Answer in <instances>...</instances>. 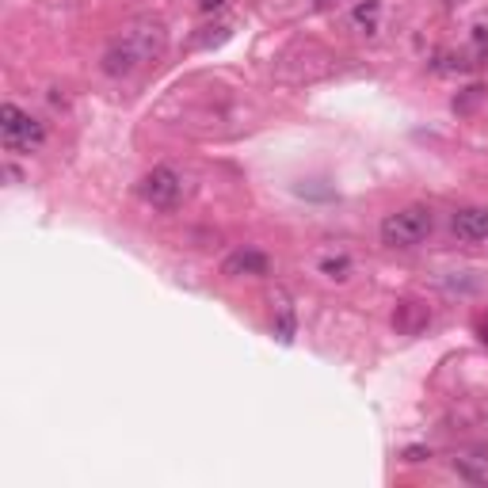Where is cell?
I'll return each instance as SVG.
<instances>
[{
  "label": "cell",
  "instance_id": "obj_6",
  "mask_svg": "<svg viewBox=\"0 0 488 488\" xmlns=\"http://www.w3.org/2000/svg\"><path fill=\"white\" fill-rule=\"evenodd\" d=\"M454 233L462 237L466 244L488 240V210L484 206H466L454 214Z\"/></svg>",
  "mask_w": 488,
  "mask_h": 488
},
{
  "label": "cell",
  "instance_id": "obj_1",
  "mask_svg": "<svg viewBox=\"0 0 488 488\" xmlns=\"http://www.w3.org/2000/svg\"><path fill=\"white\" fill-rule=\"evenodd\" d=\"M168 46V31L161 20H138L119 35L114 46H107L104 54V73L107 77H130L134 69H141L146 62H156Z\"/></svg>",
  "mask_w": 488,
  "mask_h": 488
},
{
  "label": "cell",
  "instance_id": "obj_9",
  "mask_svg": "<svg viewBox=\"0 0 488 488\" xmlns=\"http://www.w3.org/2000/svg\"><path fill=\"white\" fill-rule=\"evenodd\" d=\"M378 12H382V0H363V4L355 8V23L363 27L366 35L378 31Z\"/></svg>",
  "mask_w": 488,
  "mask_h": 488
},
{
  "label": "cell",
  "instance_id": "obj_2",
  "mask_svg": "<svg viewBox=\"0 0 488 488\" xmlns=\"http://www.w3.org/2000/svg\"><path fill=\"white\" fill-rule=\"evenodd\" d=\"M432 229H435L432 210L427 206H405V210H397L382 222V240L390 244V248H412V244L432 237Z\"/></svg>",
  "mask_w": 488,
  "mask_h": 488
},
{
  "label": "cell",
  "instance_id": "obj_4",
  "mask_svg": "<svg viewBox=\"0 0 488 488\" xmlns=\"http://www.w3.org/2000/svg\"><path fill=\"white\" fill-rule=\"evenodd\" d=\"M138 195L146 198L149 206H156V210H176L180 195H183V183H180V176L172 168H153V172L141 176Z\"/></svg>",
  "mask_w": 488,
  "mask_h": 488
},
{
  "label": "cell",
  "instance_id": "obj_8",
  "mask_svg": "<svg viewBox=\"0 0 488 488\" xmlns=\"http://www.w3.org/2000/svg\"><path fill=\"white\" fill-rule=\"evenodd\" d=\"M275 301H279V306H275V313H279V317H275V336H279L282 343H290V340H294V309H290V298H286L282 290H275Z\"/></svg>",
  "mask_w": 488,
  "mask_h": 488
},
{
  "label": "cell",
  "instance_id": "obj_14",
  "mask_svg": "<svg viewBox=\"0 0 488 488\" xmlns=\"http://www.w3.org/2000/svg\"><path fill=\"white\" fill-rule=\"evenodd\" d=\"M317 4H321V8H324V4H332V0H317Z\"/></svg>",
  "mask_w": 488,
  "mask_h": 488
},
{
  "label": "cell",
  "instance_id": "obj_11",
  "mask_svg": "<svg viewBox=\"0 0 488 488\" xmlns=\"http://www.w3.org/2000/svg\"><path fill=\"white\" fill-rule=\"evenodd\" d=\"M473 46H477L481 54L488 50V27H473Z\"/></svg>",
  "mask_w": 488,
  "mask_h": 488
},
{
  "label": "cell",
  "instance_id": "obj_10",
  "mask_svg": "<svg viewBox=\"0 0 488 488\" xmlns=\"http://www.w3.org/2000/svg\"><path fill=\"white\" fill-rule=\"evenodd\" d=\"M321 271H324V275H332V279H343V275H348V256H336V260H324V264H321Z\"/></svg>",
  "mask_w": 488,
  "mask_h": 488
},
{
  "label": "cell",
  "instance_id": "obj_7",
  "mask_svg": "<svg viewBox=\"0 0 488 488\" xmlns=\"http://www.w3.org/2000/svg\"><path fill=\"white\" fill-rule=\"evenodd\" d=\"M225 275H267V271H271V260H267V256L264 252H256V248H244V252H237V256H229V260H225Z\"/></svg>",
  "mask_w": 488,
  "mask_h": 488
},
{
  "label": "cell",
  "instance_id": "obj_13",
  "mask_svg": "<svg viewBox=\"0 0 488 488\" xmlns=\"http://www.w3.org/2000/svg\"><path fill=\"white\" fill-rule=\"evenodd\" d=\"M225 4V0H198V8H203V12H218Z\"/></svg>",
  "mask_w": 488,
  "mask_h": 488
},
{
  "label": "cell",
  "instance_id": "obj_12",
  "mask_svg": "<svg viewBox=\"0 0 488 488\" xmlns=\"http://www.w3.org/2000/svg\"><path fill=\"white\" fill-rule=\"evenodd\" d=\"M424 458H432L424 447H408V450H405V462H424Z\"/></svg>",
  "mask_w": 488,
  "mask_h": 488
},
{
  "label": "cell",
  "instance_id": "obj_3",
  "mask_svg": "<svg viewBox=\"0 0 488 488\" xmlns=\"http://www.w3.org/2000/svg\"><path fill=\"white\" fill-rule=\"evenodd\" d=\"M0 141H4V149H12V153H31L46 141V130L16 104H4L0 107Z\"/></svg>",
  "mask_w": 488,
  "mask_h": 488
},
{
  "label": "cell",
  "instance_id": "obj_5",
  "mask_svg": "<svg viewBox=\"0 0 488 488\" xmlns=\"http://www.w3.org/2000/svg\"><path fill=\"white\" fill-rule=\"evenodd\" d=\"M427 321H432V309L424 306V301H400L397 306V313H393V328L400 336H420L424 328H427Z\"/></svg>",
  "mask_w": 488,
  "mask_h": 488
}]
</instances>
